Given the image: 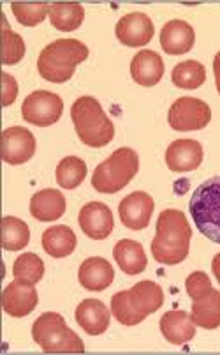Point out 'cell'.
Returning a JSON list of instances; mask_svg holds the SVG:
<instances>
[{"label":"cell","mask_w":220,"mask_h":355,"mask_svg":"<svg viewBox=\"0 0 220 355\" xmlns=\"http://www.w3.org/2000/svg\"><path fill=\"white\" fill-rule=\"evenodd\" d=\"M116 263L125 274L129 276H138L147 269V254H145L143 246L139 242L124 239V241L116 242L115 250H113Z\"/></svg>","instance_id":"21"},{"label":"cell","mask_w":220,"mask_h":355,"mask_svg":"<svg viewBox=\"0 0 220 355\" xmlns=\"http://www.w3.org/2000/svg\"><path fill=\"white\" fill-rule=\"evenodd\" d=\"M161 332L171 345H185L196 336V324L192 316L182 309L167 311L161 318Z\"/></svg>","instance_id":"19"},{"label":"cell","mask_w":220,"mask_h":355,"mask_svg":"<svg viewBox=\"0 0 220 355\" xmlns=\"http://www.w3.org/2000/svg\"><path fill=\"white\" fill-rule=\"evenodd\" d=\"M89 59V48L77 40H57L48 44L37 59V71L51 83H66L76 66Z\"/></svg>","instance_id":"2"},{"label":"cell","mask_w":220,"mask_h":355,"mask_svg":"<svg viewBox=\"0 0 220 355\" xmlns=\"http://www.w3.org/2000/svg\"><path fill=\"white\" fill-rule=\"evenodd\" d=\"M171 80L180 89H199L206 80V69L197 60H185V62H180L174 66L173 73H171Z\"/></svg>","instance_id":"27"},{"label":"cell","mask_w":220,"mask_h":355,"mask_svg":"<svg viewBox=\"0 0 220 355\" xmlns=\"http://www.w3.org/2000/svg\"><path fill=\"white\" fill-rule=\"evenodd\" d=\"M43 250L53 258H66L73 254L76 250L77 239L76 234L66 225H57V227L48 228L43 234Z\"/></svg>","instance_id":"23"},{"label":"cell","mask_w":220,"mask_h":355,"mask_svg":"<svg viewBox=\"0 0 220 355\" xmlns=\"http://www.w3.org/2000/svg\"><path fill=\"white\" fill-rule=\"evenodd\" d=\"M131 74L136 83L143 87L157 85L164 76V62L154 50L138 51L131 62Z\"/></svg>","instance_id":"17"},{"label":"cell","mask_w":220,"mask_h":355,"mask_svg":"<svg viewBox=\"0 0 220 355\" xmlns=\"http://www.w3.org/2000/svg\"><path fill=\"white\" fill-rule=\"evenodd\" d=\"M50 6L48 2H12L11 11L18 24L35 27L50 15Z\"/></svg>","instance_id":"29"},{"label":"cell","mask_w":220,"mask_h":355,"mask_svg":"<svg viewBox=\"0 0 220 355\" xmlns=\"http://www.w3.org/2000/svg\"><path fill=\"white\" fill-rule=\"evenodd\" d=\"M30 242V230L25 221L12 216L2 219V246L8 251L25 250Z\"/></svg>","instance_id":"26"},{"label":"cell","mask_w":220,"mask_h":355,"mask_svg":"<svg viewBox=\"0 0 220 355\" xmlns=\"http://www.w3.org/2000/svg\"><path fill=\"white\" fill-rule=\"evenodd\" d=\"M155 202L148 193L136 191L120 202V219L131 230H143L150 225Z\"/></svg>","instance_id":"12"},{"label":"cell","mask_w":220,"mask_h":355,"mask_svg":"<svg viewBox=\"0 0 220 355\" xmlns=\"http://www.w3.org/2000/svg\"><path fill=\"white\" fill-rule=\"evenodd\" d=\"M189 209L197 230L220 244V177L206 180L194 191Z\"/></svg>","instance_id":"6"},{"label":"cell","mask_w":220,"mask_h":355,"mask_svg":"<svg viewBox=\"0 0 220 355\" xmlns=\"http://www.w3.org/2000/svg\"><path fill=\"white\" fill-rule=\"evenodd\" d=\"M203 163V147L196 140H176L167 147L166 164L173 172H192Z\"/></svg>","instance_id":"14"},{"label":"cell","mask_w":220,"mask_h":355,"mask_svg":"<svg viewBox=\"0 0 220 355\" xmlns=\"http://www.w3.org/2000/svg\"><path fill=\"white\" fill-rule=\"evenodd\" d=\"M185 288L190 299L196 301V299H201V297L208 295V293L213 290V286H212V282H210V277L206 276V272L196 270V272H192L189 277H187Z\"/></svg>","instance_id":"33"},{"label":"cell","mask_w":220,"mask_h":355,"mask_svg":"<svg viewBox=\"0 0 220 355\" xmlns=\"http://www.w3.org/2000/svg\"><path fill=\"white\" fill-rule=\"evenodd\" d=\"M192 230L185 214L176 209H166L158 214L157 235L152 241V254L163 266L182 263L189 254Z\"/></svg>","instance_id":"1"},{"label":"cell","mask_w":220,"mask_h":355,"mask_svg":"<svg viewBox=\"0 0 220 355\" xmlns=\"http://www.w3.org/2000/svg\"><path fill=\"white\" fill-rule=\"evenodd\" d=\"M212 269H213V274H215V277H217V282L220 283V253L213 258Z\"/></svg>","instance_id":"36"},{"label":"cell","mask_w":220,"mask_h":355,"mask_svg":"<svg viewBox=\"0 0 220 355\" xmlns=\"http://www.w3.org/2000/svg\"><path fill=\"white\" fill-rule=\"evenodd\" d=\"M77 279H80V285L89 292H102L115 279V270L108 260L101 257H92L86 258L82 263Z\"/></svg>","instance_id":"15"},{"label":"cell","mask_w":220,"mask_h":355,"mask_svg":"<svg viewBox=\"0 0 220 355\" xmlns=\"http://www.w3.org/2000/svg\"><path fill=\"white\" fill-rule=\"evenodd\" d=\"M127 295L131 299L132 306L136 311L147 318L152 313L158 311L161 306L164 304V292L163 288L154 282H139L127 290Z\"/></svg>","instance_id":"22"},{"label":"cell","mask_w":220,"mask_h":355,"mask_svg":"<svg viewBox=\"0 0 220 355\" xmlns=\"http://www.w3.org/2000/svg\"><path fill=\"white\" fill-rule=\"evenodd\" d=\"M32 338L46 354H85L82 338L67 327L62 315L43 313L32 327Z\"/></svg>","instance_id":"4"},{"label":"cell","mask_w":220,"mask_h":355,"mask_svg":"<svg viewBox=\"0 0 220 355\" xmlns=\"http://www.w3.org/2000/svg\"><path fill=\"white\" fill-rule=\"evenodd\" d=\"M138 172L139 157L136 150L122 147L95 168L92 175V186L95 191L113 195V193L122 191Z\"/></svg>","instance_id":"5"},{"label":"cell","mask_w":220,"mask_h":355,"mask_svg":"<svg viewBox=\"0 0 220 355\" xmlns=\"http://www.w3.org/2000/svg\"><path fill=\"white\" fill-rule=\"evenodd\" d=\"M64 112V101L60 96L48 90H35L25 98L21 105V115L30 124L48 128L60 121Z\"/></svg>","instance_id":"7"},{"label":"cell","mask_w":220,"mask_h":355,"mask_svg":"<svg viewBox=\"0 0 220 355\" xmlns=\"http://www.w3.org/2000/svg\"><path fill=\"white\" fill-rule=\"evenodd\" d=\"M213 73H215L217 90H219V94H220V51L215 55V59H213Z\"/></svg>","instance_id":"35"},{"label":"cell","mask_w":220,"mask_h":355,"mask_svg":"<svg viewBox=\"0 0 220 355\" xmlns=\"http://www.w3.org/2000/svg\"><path fill=\"white\" fill-rule=\"evenodd\" d=\"M12 274L15 277H21V279H27L35 285L44 276V261L35 253L19 254L12 266Z\"/></svg>","instance_id":"30"},{"label":"cell","mask_w":220,"mask_h":355,"mask_svg":"<svg viewBox=\"0 0 220 355\" xmlns=\"http://www.w3.org/2000/svg\"><path fill=\"white\" fill-rule=\"evenodd\" d=\"M71 119L80 140L93 148L104 147L115 138V125L95 98L83 96L71 108Z\"/></svg>","instance_id":"3"},{"label":"cell","mask_w":220,"mask_h":355,"mask_svg":"<svg viewBox=\"0 0 220 355\" xmlns=\"http://www.w3.org/2000/svg\"><path fill=\"white\" fill-rule=\"evenodd\" d=\"M196 43L194 28L183 20H171L161 31V46L169 55H183Z\"/></svg>","instance_id":"18"},{"label":"cell","mask_w":220,"mask_h":355,"mask_svg":"<svg viewBox=\"0 0 220 355\" xmlns=\"http://www.w3.org/2000/svg\"><path fill=\"white\" fill-rule=\"evenodd\" d=\"M37 302L39 297L34 288V283L21 279V277H16L15 282L9 283L2 293L4 311L15 318H24V316L30 315L37 308Z\"/></svg>","instance_id":"9"},{"label":"cell","mask_w":220,"mask_h":355,"mask_svg":"<svg viewBox=\"0 0 220 355\" xmlns=\"http://www.w3.org/2000/svg\"><path fill=\"white\" fill-rule=\"evenodd\" d=\"M25 57V43L21 35L9 28L8 20H4L2 31V62L4 66H15Z\"/></svg>","instance_id":"32"},{"label":"cell","mask_w":220,"mask_h":355,"mask_svg":"<svg viewBox=\"0 0 220 355\" xmlns=\"http://www.w3.org/2000/svg\"><path fill=\"white\" fill-rule=\"evenodd\" d=\"M66 212V198L57 189H43L30 200V214L37 221H57Z\"/></svg>","instance_id":"20"},{"label":"cell","mask_w":220,"mask_h":355,"mask_svg":"<svg viewBox=\"0 0 220 355\" xmlns=\"http://www.w3.org/2000/svg\"><path fill=\"white\" fill-rule=\"evenodd\" d=\"M57 182L64 189H76L86 177L85 161L76 156L64 157L57 166Z\"/></svg>","instance_id":"28"},{"label":"cell","mask_w":220,"mask_h":355,"mask_svg":"<svg viewBox=\"0 0 220 355\" xmlns=\"http://www.w3.org/2000/svg\"><path fill=\"white\" fill-rule=\"evenodd\" d=\"M2 87H4V96H2V105L11 106L18 98V83L11 74H2Z\"/></svg>","instance_id":"34"},{"label":"cell","mask_w":220,"mask_h":355,"mask_svg":"<svg viewBox=\"0 0 220 355\" xmlns=\"http://www.w3.org/2000/svg\"><path fill=\"white\" fill-rule=\"evenodd\" d=\"M212 110L205 101L196 98H180L173 103L167 122L174 131H197L210 124Z\"/></svg>","instance_id":"8"},{"label":"cell","mask_w":220,"mask_h":355,"mask_svg":"<svg viewBox=\"0 0 220 355\" xmlns=\"http://www.w3.org/2000/svg\"><path fill=\"white\" fill-rule=\"evenodd\" d=\"M35 154V138L27 128L15 125L2 133V157L8 164L18 166L27 163Z\"/></svg>","instance_id":"10"},{"label":"cell","mask_w":220,"mask_h":355,"mask_svg":"<svg viewBox=\"0 0 220 355\" xmlns=\"http://www.w3.org/2000/svg\"><path fill=\"white\" fill-rule=\"evenodd\" d=\"M50 20L58 31H76L85 20V9L77 2H55L50 6Z\"/></svg>","instance_id":"25"},{"label":"cell","mask_w":220,"mask_h":355,"mask_svg":"<svg viewBox=\"0 0 220 355\" xmlns=\"http://www.w3.org/2000/svg\"><path fill=\"white\" fill-rule=\"evenodd\" d=\"M190 316L197 327L208 329V331L220 327V292L212 290L208 295L192 301Z\"/></svg>","instance_id":"24"},{"label":"cell","mask_w":220,"mask_h":355,"mask_svg":"<svg viewBox=\"0 0 220 355\" xmlns=\"http://www.w3.org/2000/svg\"><path fill=\"white\" fill-rule=\"evenodd\" d=\"M115 32L122 44L139 48L150 43L155 34V28L145 12H129L124 18H120Z\"/></svg>","instance_id":"13"},{"label":"cell","mask_w":220,"mask_h":355,"mask_svg":"<svg viewBox=\"0 0 220 355\" xmlns=\"http://www.w3.org/2000/svg\"><path fill=\"white\" fill-rule=\"evenodd\" d=\"M111 313L116 320L122 325H138L145 320V316L141 313L136 311V308L132 306L131 299L127 295V290L125 292H118L111 297Z\"/></svg>","instance_id":"31"},{"label":"cell","mask_w":220,"mask_h":355,"mask_svg":"<svg viewBox=\"0 0 220 355\" xmlns=\"http://www.w3.org/2000/svg\"><path fill=\"white\" fill-rule=\"evenodd\" d=\"M80 227L86 237L93 241H104L109 237L115 228V219H113L111 209L101 202H90L80 211Z\"/></svg>","instance_id":"11"},{"label":"cell","mask_w":220,"mask_h":355,"mask_svg":"<svg viewBox=\"0 0 220 355\" xmlns=\"http://www.w3.org/2000/svg\"><path fill=\"white\" fill-rule=\"evenodd\" d=\"M111 313L99 299H85L76 308V322L90 336L104 334L109 327Z\"/></svg>","instance_id":"16"}]
</instances>
